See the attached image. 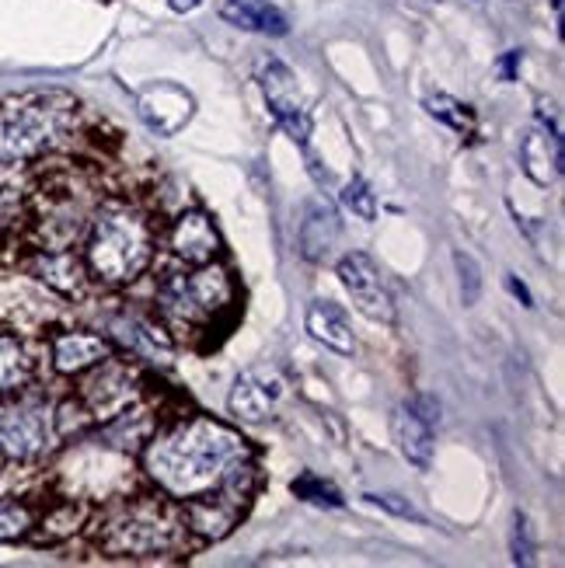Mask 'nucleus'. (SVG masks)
<instances>
[{
  "instance_id": "19",
  "label": "nucleus",
  "mask_w": 565,
  "mask_h": 568,
  "mask_svg": "<svg viewBox=\"0 0 565 568\" xmlns=\"http://www.w3.org/2000/svg\"><path fill=\"white\" fill-rule=\"evenodd\" d=\"M32 377V359L21 349V342L0 335V390H18Z\"/></svg>"
},
{
  "instance_id": "26",
  "label": "nucleus",
  "mask_w": 565,
  "mask_h": 568,
  "mask_svg": "<svg viewBox=\"0 0 565 568\" xmlns=\"http://www.w3.org/2000/svg\"><path fill=\"white\" fill-rule=\"evenodd\" d=\"M366 503H371V506H381V509H387V513H395V516H402V520L423 524V513L415 509L412 503H405L402 496H377V491H371V496H366Z\"/></svg>"
},
{
  "instance_id": "12",
  "label": "nucleus",
  "mask_w": 565,
  "mask_h": 568,
  "mask_svg": "<svg viewBox=\"0 0 565 568\" xmlns=\"http://www.w3.org/2000/svg\"><path fill=\"white\" fill-rule=\"evenodd\" d=\"M216 14L241 32H259V36L290 32L286 14L269 4V0H216Z\"/></svg>"
},
{
  "instance_id": "2",
  "label": "nucleus",
  "mask_w": 565,
  "mask_h": 568,
  "mask_svg": "<svg viewBox=\"0 0 565 568\" xmlns=\"http://www.w3.org/2000/svg\"><path fill=\"white\" fill-rule=\"evenodd\" d=\"M154 255V231L151 224L130 206H105L94 216L88 234V268L112 286L133 283Z\"/></svg>"
},
{
  "instance_id": "21",
  "label": "nucleus",
  "mask_w": 565,
  "mask_h": 568,
  "mask_svg": "<svg viewBox=\"0 0 565 568\" xmlns=\"http://www.w3.org/2000/svg\"><path fill=\"white\" fill-rule=\"evenodd\" d=\"M293 488V496L311 503V506H325V509H342V491L325 481V478H317V475H301L297 481L290 485Z\"/></svg>"
},
{
  "instance_id": "4",
  "label": "nucleus",
  "mask_w": 565,
  "mask_h": 568,
  "mask_svg": "<svg viewBox=\"0 0 565 568\" xmlns=\"http://www.w3.org/2000/svg\"><path fill=\"white\" fill-rule=\"evenodd\" d=\"M185 513L171 509L161 499H137L127 509H119L109 527L102 545L112 555H137V558H151L175 551L185 540Z\"/></svg>"
},
{
  "instance_id": "23",
  "label": "nucleus",
  "mask_w": 565,
  "mask_h": 568,
  "mask_svg": "<svg viewBox=\"0 0 565 568\" xmlns=\"http://www.w3.org/2000/svg\"><path fill=\"white\" fill-rule=\"evenodd\" d=\"M342 203H346V210H353V216H360L363 224H371V220H377V200L366 182L353 179L346 189H342Z\"/></svg>"
},
{
  "instance_id": "6",
  "label": "nucleus",
  "mask_w": 565,
  "mask_h": 568,
  "mask_svg": "<svg viewBox=\"0 0 565 568\" xmlns=\"http://www.w3.org/2000/svg\"><path fill=\"white\" fill-rule=\"evenodd\" d=\"M286 390H290V384L283 377V369L252 366L234 381L228 408H231L234 418H241V423L259 426V423H269V418L276 415L280 402L286 398Z\"/></svg>"
},
{
  "instance_id": "24",
  "label": "nucleus",
  "mask_w": 565,
  "mask_h": 568,
  "mask_svg": "<svg viewBox=\"0 0 565 568\" xmlns=\"http://www.w3.org/2000/svg\"><path fill=\"white\" fill-rule=\"evenodd\" d=\"M509 555L517 565H531L534 561V540H531V527L524 513H513V527H509Z\"/></svg>"
},
{
  "instance_id": "7",
  "label": "nucleus",
  "mask_w": 565,
  "mask_h": 568,
  "mask_svg": "<svg viewBox=\"0 0 565 568\" xmlns=\"http://www.w3.org/2000/svg\"><path fill=\"white\" fill-rule=\"evenodd\" d=\"M53 439V415L36 402L0 408V454L11 460L39 457Z\"/></svg>"
},
{
  "instance_id": "13",
  "label": "nucleus",
  "mask_w": 565,
  "mask_h": 568,
  "mask_svg": "<svg viewBox=\"0 0 565 568\" xmlns=\"http://www.w3.org/2000/svg\"><path fill=\"white\" fill-rule=\"evenodd\" d=\"M297 241H301V255L307 262H322L339 241V213L325 200H311L304 206Z\"/></svg>"
},
{
  "instance_id": "25",
  "label": "nucleus",
  "mask_w": 565,
  "mask_h": 568,
  "mask_svg": "<svg viewBox=\"0 0 565 568\" xmlns=\"http://www.w3.org/2000/svg\"><path fill=\"white\" fill-rule=\"evenodd\" d=\"M29 527V509L18 503H4L0 506V540H14Z\"/></svg>"
},
{
  "instance_id": "29",
  "label": "nucleus",
  "mask_w": 565,
  "mask_h": 568,
  "mask_svg": "<svg viewBox=\"0 0 565 568\" xmlns=\"http://www.w3.org/2000/svg\"><path fill=\"white\" fill-rule=\"evenodd\" d=\"M200 4H203V0H168V8H171V11H179V14H185V11H195Z\"/></svg>"
},
{
  "instance_id": "14",
  "label": "nucleus",
  "mask_w": 565,
  "mask_h": 568,
  "mask_svg": "<svg viewBox=\"0 0 565 568\" xmlns=\"http://www.w3.org/2000/svg\"><path fill=\"white\" fill-rule=\"evenodd\" d=\"M307 332L314 342H322L325 349L339 353V356H353L356 349V338H353V328H350V317L342 307H335L332 301H314L307 307Z\"/></svg>"
},
{
  "instance_id": "10",
  "label": "nucleus",
  "mask_w": 565,
  "mask_h": 568,
  "mask_svg": "<svg viewBox=\"0 0 565 568\" xmlns=\"http://www.w3.org/2000/svg\"><path fill=\"white\" fill-rule=\"evenodd\" d=\"M168 248L189 265H206L220 252V234H216L213 220L206 213L192 210V213H182L175 220V227H171V234H168Z\"/></svg>"
},
{
  "instance_id": "5",
  "label": "nucleus",
  "mask_w": 565,
  "mask_h": 568,
  "mask_svg": "<svg viewBox=\"0 0 565 568\" xmlns=\"http://www.w3.org/2000/svg\"><path fill=\"white\" fill-rule=\"evenodd\" d=\"M161 307L175 321H210L213 314L224 311L234 301V283L224 265H195L189 276H168L161 283Z\"/></svg>"
},
{
  "instance_id": "17",
  "label": "nucleus",
  "mask_w": 565,
  "mask_h": 568,
  "mask_svg": "<svg viewBox=\"0 0 565 568\" xmlns=\"http://www.w3.org/2000/svg\"><path fill=\"white\" fill-rule=\"evenodd\" d=\"M395 439L402 447V457L415 467V471H430L433 467V426L423 423L408 405L395 412Z\"/></svg>"
},
{
  "instance_id": "18",
  "label": "nucleus",
  "mask_w": 565,
  "mask_h": 568,
  "mask_svg": "<svg viewBox=\"0 0 565 568\" xmlns=\"http://www.w3.org/2000/svg\"><path fill=\"white\" fill-rule=\"evenodd\" d=\"M255 81L265 94L269 102V112H280V109H290V105H301L297 98V78H293V70L276 60V57H262L255 63Z\"/></svg>"
},
{
  "instance_id": "28",
  "label": "nucleus",
  "mask_w": 565,
  "mask_h": 568,
  "mask_svg": "<svg viewBox=\"0 0 565 568\" xmlns=\"http://www.w3.org/2000/svg\"><path fill=\"white\" fill-rule=\"evenodd\" d=\"M506 286L513 290V296H521V304H524V307H534V304H531L527 286H524V283H517V276H506Z\"/></svg>"
},
{
  "instance_id": "11",
  "label": "nucleus",
  "mask_w": 565,
  "mask_h": 568,
  "mask_svg": "<svg viewBox=\"0 0 565 568\" xmlns=\"http://www.w3.org/2000/svg\"><path fill=\"white\" fill-rule=\"evenodd\" d=\"M521 161H524V171L537 185H552L562 175V164H565L562 133L552 126H534L521 143Z\"/></svg>"
},
{
  "instance_id": "16",
  "label": "nucleus",
  "mask_w": 565,
  "mask_h": 568,
  "mask_svg": "<svg viewBox=\"0 0 565 568\" xmlns=\"http://www.w3.org/2000/svg\"><path fill=\"white\" fill-rule=\"evenodd\" d=\"M109 363V359H105ZM88 398L94 405L98 415H109V412H122L133 398H137V377H133V369L127 366H105L102 374H98L91 384H88Z\"/></svg>"
},
{
  "instance_id": "8",
  "label": "nucleus",
  "mask_w": 565,
  "mask_h": 568,
  "mask_svg": "<svg viewBox=\"0 0 565 568\" xmlns=\"http://www.w3.org/2000/svg\"><path fill=\"white\" fill-rule=\"evenodd\" d=\"M339 280L346 286V293L353 296V304L360 314H366L371 321H395V304H391V293L381 280V268L374 265L371 255L363 252H350L339 258Z\"/></svg>"
},
{
  "instance_id": "3",
  "label": "nucleus",
  "mask_w": 565,
  "mask_h": 568,
  "mask_svg": "<svg viewBox=\"0 0 565 568\" xmlns=\"http://www.w3.org/2000/svg\"><path fill=\"white\" fill-rule=\"evenodd\" d=\"M78 119L70 94L46 91L8 102L0 109V161H24L57 146Z\"/></svg>"
},
{
  "instance_id": "22",
  "label": "nucleus",
  "mask_w": 565,
  "mask_h": 568,
  "mask_svg": "<svg viewBox=\"0 0 565 568\" xmlns=\"http://www.w3.org/2000/svg\"><path fill=\"white\" fill-rule=\"evenodd\" d=\"M454 265L461 276V301H464V307H475L482 296V268L468 252H454Z\"/></svg>"
},
{
  "instance_id": "9",
  "label": "nucleus",
  "mask_w": 565,
  "mask_h": 568,
  "mask_svg": "<svg viewBox=\"0 0 565 568\" xmlns=\"http://www.w3.org/2000/svg\"><path fill=\"white\" fill-rule=\"evenodd\" d=\"M137 112L158 136H175L179 130L189 126L195 102H192V94L185 88L158 81V84L143 88L137 94Z\"/></svg>"
},
{
  "instance_id": "31",
  "label": "nucleus",
  "mask_w": 565,
  "mask_h": 568,
  "mask_svg": "<svg viewBox=\"0 0 565 568\" xmlns=\"http://www.w3.org/2000/svg\"><path fill=\"white\" fill-rule=\"evenodd\" d=\"M552 8H555V21H562V0H552Z\"/></svg>"
},
{
  "instance_id": "1",
  "label": "nucleus",
  "mask_w": 565,
  "mask_h": 568,
  "mask_svg": "<svg viewBox=\"0 0 565 568\" xmlns=\"http://www.w3.org/2000/svg\"><path fill=\"white\" fill-rule=\"evenodd\" d=\"M249 457L252 450L244 447V439L234 429L195 415L189 423L147 439L143 467L171 499L189 503L220 491L224 478Z\"/></svg>"
},
{
  "instance_id": "15",
  "label": "nucleus",
  "mask_w": 565,
  "mask_h": 568,
  "mask_svg": "<svg viewBox=\"0 0 565 568\" xmlns=\"http://www.w3.org/2000/svg\"><path fill=\"white\" fill-rule=\"evenodd\" d=\"M112 356L109 342L102 335H88V332H67L53 342V363L60 374H81L88 366H98Z\"/></svg>"
},
{
  "instance_id": "27",
  "label": "nucleus",
  "mask_w": 565,
  "mask_h": 568,
  "mask_svg": "<svg viewBox=\"0 0 565 568\" xmlns=\"http://www.w3.org/2000/svg\"><path fill=\"white\" fill-rule=\"evenodd\" d=\"M408 408L423 418V423H430V426H436L440 423V402L433 398V394H415V398L408 402Z\"/></svg>"
},
{
  "instance_id": "30",
  "label": "nucleus",
  "mask_w": 565,
  "mask_h": 568,
  "mask_svg": "<svg viewBox=\"0 0 565 568\" xmlns=\"http://www.w3.org/2000/svg\"><path fill=\"white\" fill-rule=\"evenodd\" d=\"M517 63H521V53H506V60H503V78L506 81H513V70H517Z\"/></svg>"
},
{
  "instance_id": "20",
  "label": "nucleus",
  "mask_w": 565,
  "mask_h": 568,
  "mask_svg": "<svg viewBox=\"0 0 565 568\" xmlns=\"http://www.w3.org/2000/svg\"><path fill=\"white\" fill-rule=\"evenodd\" d=\"M426 112L444 122V126H451L454 133H461V136L475 133V112L464 102H457V98H451V94H430L426 98Z\"/></svg>"
}]
</instances>
